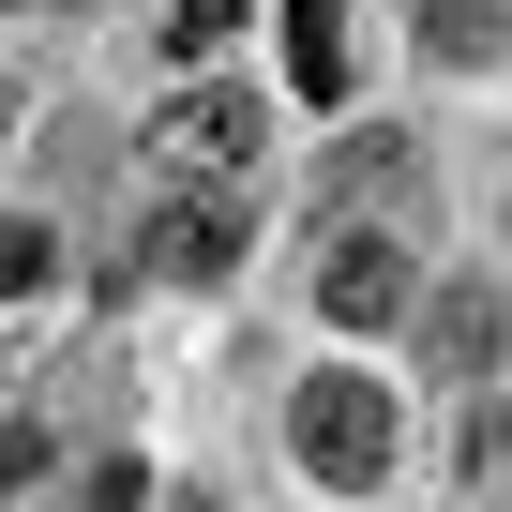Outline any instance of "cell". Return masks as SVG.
Instances as JSON below:
<instances>
[{"label":"cell","instance_id":"obj_7","mask_svg":"<svg viewBox=\"0 0 512 512\" xmlns=\"http://www.w3.org/2000/svg\"><path fill=\"white\" fill-rule=\"evenodd\" d=\"M241 16H256V0H166V61H211V46H241Z\"/></svg>","mask_w":512,"mask_h":512},{"label":"cell","instance_id":"obj_10","mask_svg":"<svg viewBox=\"0 0 512 512\" xmlns=\"http://www.w3.org/2000/svg\"><path fill=\"white\" fill-rule=\"evenodd\" d=\"M16 106H31V91H16V61H0V136H16Z\"/></svg>","mask_w":512,"mask_h":512},{"label":"cell","instance_id":"obj_11","mask_svg":"<svg viewBox=\"0 0 512 512\" xmlns=\"http://www.w3.org/2000/svg\"><path fill=\"white\" fill-rule=\"evenodd\" d=\"M0 16H16V0H0Z\"/></svg>","mask_w":512,"mask_h":512},{"label":"cell","instance_id":"obj_5","mask_svg":"<svg viewBox=\"0 0 512 512\" xmlns=\"http://www.w3.org/2000/svg\"><path fill=\"white\" fill-rule=\"evenodd\" d=\"M347 76H362L347 61V16H332V0H287V91L302 106H347Z\"/></svg>","mask_w":512,"mask_h":512},{"label":"cell","instance_id":"obj_6","mask_svg":"<svg viewBox=\"0 0 512 512\" xmlns=\"http://www.w3.org/2000/svg\"><path fill=\"white\" fill-rule=\"evenodd\" d=\"M497 31H512L497 0H422V46H437V61H497Z\"/></svg>","mask_w":512,"mask_h":512},{"label":"cell","instance_id":"obj_8","mask_svg":"<svg viewBox=\"0 0 512 512\" xmlns=\"http://www.w3.org/2000/svg\"><path fill=\"white\" fill-rule=\"evenodd\" d=\"M437 347H452V362H482V347H497V302H482V287H452V302H437Z\"/></svg>","mask_w":512,"mask_h":512},{"label":"cell","instance_id":"obj_9","mask_svg":"<svg viewBox=\"0 0 512 512\" xmlns=\"http://www.w3.org/2000/svg\"><path fill=\"white\" fill-rule=\"evenodd\" d=\"M46 287V226H0V302H31Z\"/></svg>","mask_w":512,"mask_h":512},{"label":"cell","instance_id":"obj_2","mask_svg":"<svg viewBox=\"0 0 512 512\" xmlns=\"http://www.w3.org/2000/svg\"><path fill=\"white\" fill-rule=\"evenodd\" d=\"M151 151H166V181H226V166L256 151V91H181V106H151Z\"/></svg>","mask_w":512,"mask_h":512},{"label":"cell","instance_id":"obj_3","mask_svg":"<svg viewBox=\"0 0 512 512\" xmlns=\"http://www.w3.org/2000/svg\"><path fill=\"white\" fill-rule=\"evenodd\" d=\"M136 272H166V287H211V272H241V211H226V196H166V211L136 226Z\"/></svg>","mask_w":512,"mask_h":512},{"label":"cell","instance_id":"obj_1","mask_svg":"<svg viewBox=\"0 0 512 512\" xmlns=\"http://www.w3.org/2000/svg\"><path fill=\"white\" fill-rule=\"evenodd\" d=\"M287 437H302V467H317L332 497H377V482H392V437H407V422H392V392H377V377H302Z\"/></svg>","mask_w":512,"mask_h":512},{"label":"cell","instance_id":"obj_4","mask_svg":"<svg viewBox=\"0 0 512 512\" xmlns=\"http://www.w3.org/2000/svg\"><path fill=\"white\" fill-rule=\"evenodd\" d=\"M317 317H332V332H392V317H407V241H362V226H347V241L317 256Z\"/></svg>","mask_w":512,"mask_h":512}]
</instances>
